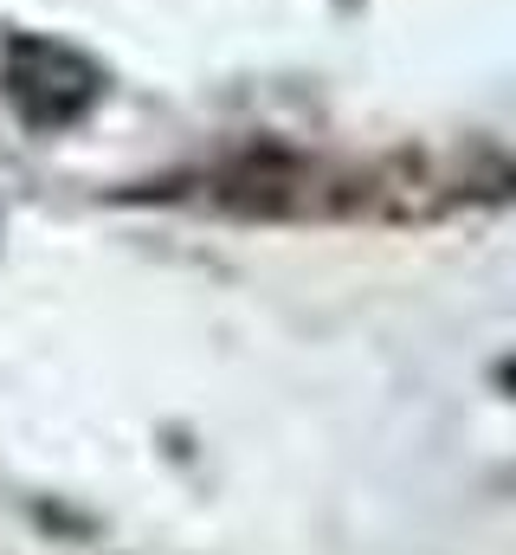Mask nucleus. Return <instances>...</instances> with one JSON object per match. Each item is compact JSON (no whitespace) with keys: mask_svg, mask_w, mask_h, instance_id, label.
I'll use <instances>...</instances> for the list:
<instances>
[{"mask_svg":"<svg viewBox=\"0 0 516 555\" xmlns=\"http://www.w3.org/2000/svg\"><path fill=\"white\" fill-rule=\"evenodd\" d=\"M98 91H104L98 65H91V59H78L72 46L20 39V46L7 52V98H13L33 124H72Z\"/></svg>","mask_w":516,"mask_h":555,"instance_id":"1","label":"nucleus"}]
</instances>
